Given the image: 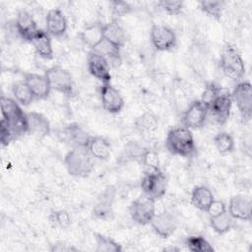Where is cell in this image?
Wrapping results in <instances>:
<instances>
[{
	"label": "cell",
	"instance_id": "cell-24",
	"mask_svg": "<svg viewBox=\"0 0 252 252\" xmlns=\"http://www.w3.org/2000/svg\"><path fill=\"white\" fill-rule=\"evenodd\" d=\"M120 49L121 48L119 46H117L103 38V40L93 49V51L101 55L108 62L110 68L111 67L116 68V67L120 66L121 62H122Z\"/></svg>",
	"mask_w": 252,
	"mask_h": 252
},
{
	"label": "cell",
	"instance_id": "cell-34",
	"mask_svg": "<svg viewBox=\"0 0 252 252\" xmlns=\"http://www.w3.org/2000/svg\"><path fill=\"white\" fill-rule=\"evenodd\" d=\"M185 244L186 247L192 252H212L215 250L213 245L201 235L189 236L186 239Z\"/></svg>",
	"mask_w": 252,
	"mask_h": 252
},
{
	"label": "cell",
	"instance_id": "cell-29",
	"mask_svg": "<svg viewBox=\"0 0 252 252\" xmlns=\"http://www.w3.org/2000/svg\"><path fill=\"white\" fill-rule=\"evenodd\" d=\"M12 94L14 98L22 105L28 106L34 99L32 91L30 90L27 83L23 81H18L12 86Z\"/></svg>",
	"mask_w": 252,
	"mask_h": 252
},
{
	"label": "cell",
	"instance_id": "cell-15",
	"mask_svg": "<svg viewBox=\"0 0 252 252\" xmlns=\"http://www.w3.org/2000/svg\"><path fill=\"white\" fill-rule=\"evenodd\" d=\"M63 141L71 147L74 148H87L91 135L79 124L72 122L66 125L62 130Z\"/></svg>",
	"mask_w": 252,
	"mask_h": 252
},
{
	"label": "cell",
	"instance_id": "cell-18",
	"mask_svg": "<svg viewBox=\"0 0 252 252\" xmlns=\"http://www.w3.org/2000/svg\"><path fill=\"white\" fill-rule=\"evenodd\" d=\"M227 212L233 220H250L252 219V205L250 199L244 195L232 196L228 203Z\"/></svg>",
	"mask_w": 252,
	"mask_h": 252
},
{
	"label": "cell",
	"instance_id": "cell-9",
	"mask_svg": "<svg viewBox=\"0 0 252 252\" xmlns=\"http://www.w3.org/2000/svg\"><path fill=\"white\" fill-rule=\"evenodd\" d=\"M150 40L153 47L158 51H171L177 44L174 31L164 25L154 24L150 31Z\"/></svg>",
	"mask_w": 252,
	"mask_h": 252
},
{
	"label": "cell",
	"instance_id": "cell-11",
	"mask_svg": "<svg viewBox=\"0 0 252 252\" xmlns=\"http://www.w3.org/2000/svg\"><path fill=\"white\" fill-rule=\"evenodd\" d=\"M232 99L229 91L222 89L215 99L208 105L209 114H211L217 123L224 124L230 115Z\"/></svg>",
	"mask_w": 252,
	"mask_h": 252
},
{
	"label": "cell",
	"instance_id": "cell-38",
	"mask_svg": "<svg viewBox=\"0 0 252 252\" xmlns=\"http://www.w3.org/2000/svg\"><path fill=\"white\" fill-rule=\"evenodd\" d=\"M158 5L163 10L166 14L170 16H177L182 13L184 8L183 1H172V0H163L158 2Z\"/></svg>",
	"mask_w": 252,
	"mask_h": 252
},
{
	"label": "cell",
	"instance_id": "cell-44",
	"mask_svg": "<svg viewBox=\"0 0 252 252\" xmlns=\"http://www.w3.org/2000/svg\"><path fill=\"white\" fill-rule=\"evenodd\" d=\"M163 251H179L178 248H175V247H166L164 249H162Z\"/></svg>",
	"mask_w": 252,
	"mask_h": 252
},
{
	"label": "cell",
	"instance_id": "cell-30",
	"mask_svg": "<svg viewBox=\"0 0 252 252\" xmlns=\"http://www.w3.org/2000/svg\"><path fill=\"white\" fill-rule=\"evenodd\" d=\"M135 125L140 132L150 134L154 133L158 129V119L154 113L145 112L136 119Z\"/></svg>",
	"mask_w": 252,
	"mask_h": 252
},
{
	"label": "cell",
	"instance_id": "cell-22",
	"mask_svg": "<svg viewBox=\"0 0 252 252\" xmlns=\"http://www.w3.org/2000/svg\"><path fill=\"white\" fill-rule=\"evenodd\" d=\"M80 38L82 42L90 49H94L103 40V24L95 22L87 25L80 32Z\"/></svg>",
	"mask_w": 252,
	"mask_h": 252
},
{
	"label": "cell",
	"instance_id": "cell-4",
	"mask_svg": "<svg viewBox=\"0 0 252 252\" xmlns=\"http://www.w3.org/2000/svg\"><path fill=\"white\" fill-rule=\"evenodd\" d=\"M220 65L222 73L233 82H241L246 74L244 61L239 52L230 44H224L220 51Z\"/></svg>",
	"mask_w": 252,
	"mask_h": 252
},
{
	"label": "cell",
	"instance_id": "cell-40",
	"mask_svg": "<svg viewBox=\"0 0 252 252\" xmlns=\"http://www.w3.org/2000/svg\"><path fill=\"white\" fill-rule=\"evenodd\" d=\"M16 138L13 130L10 128L8 123L4 120L1 119L0 121V141L3 147L8 146L12 141H14Z\"/></svg>",
	"mask_w": 252,
	"mask_h": 252
},
{
	"label": "cell",
	"instance_id": "cell-19",
	"mask_svg": "<svg viewBox=\"0 0 252 252\" xmlns=\"http://www.w3.org/2000/svg\"><path fill=\"white\" fill-rule=\"evenodd\" d=\"M24 81L29 86L34 99L36 100L46 99L49 96L50 92L52 91L49 82L44 74L39 75L35 73H27L25 74Z\"/></svg>",
	"mask_w": 252,
	"mask_h": 252
},
{
	"label": "cell",
	"instance_id": "cell-23",
	"mask_svg": "<svg viewBox=\"0 0 252 252\" xmlns=\"http://www.w3.org/2000/svg\"><path fill=\"white\" fill-rule=\"evenodd\" d=\"M31 43L35 49L37 55L43 59H52L53 58V47L51 36L47 33L46 31L39 29L37 32L32 37Z\"/></svg>",
	"mask_w": 252,
	"mask_h": 252
},
{
	"label": "cell",
	"instance_id": "cell-27",
	"mask_svg": "<svg viewBox=\"0 0 252 252\" xmlns=\"http://www.w3.org/2000/svg\"><path fill=\"white\" fill-rule=\"evenodd\" d=\"M112 199L113 195L106 191L103 197L94 206L92 210V215L94 219L99 220H110L113 219V209H112Z\"/></svg>",
	"mask_w": 252,
	"mask_h": 252
},
{
	"label": "cell",
	"instance_id": "cell-32",
	"mask_svg": "<svg viewBox=\"0 0 252 252\" xmlns=\"http://www.w3.org/2000/svg\"><path fill=\"white\" fill-rule=\"evenodd\" d=\"M224 2L219 0H202L199 2L200 9L209 17L220 21L224 8Z\"/></svg>",
	"mask_w": 252,
	"mask_h": 252
},
{
	"label": "cell",
	"instance_id": "cell-3",
	"mask_svg": "<svg viewBox=\"0 0 252 252\" xmlns=\"http://www.w3.org/2000/svg\"><path fill=\"white\" fill-rule=\"evenodd\" d=\"M94 159L88 148H74L66 154L64 164L71 176L85 178L94 170Z\"/></svg>",
	"mask_w": 252,
	"mask_h": 252
},
{
	"label": "cell",
	"instance_id": "cell-39",
	"mask_svg": "<svg viewBox=\"0 0 252 252\" xmlns=\"http://www.w3.org/2000/svg\"><path fill=\"white\" fill-rule=\"evenodd\" d=\"M222 88L215 83H208L202 93L200 100L208 107V105L215 99V97L221 92Z\"/></svg>",
	"mask_w": 252,
	"mask_h": 252
},
{
	"label": "cell",
	"instance_id": "cell-36",
	"mask_svg": "<svg viewBox=\"0 0 252 252\" xmlns=\"http://www.w3.org/2000/svg\"><path fill=\"white\" fill-rule=\"evenodd\" d=\"M49 223L53 227L67 228L71 224V217L65 210H53L48 215Z\"/></svg>",
	"mask_w": 252,
	"mask_h": 252
},
{
	"label": "cell",
	"instance_id": "cell-26",
	"mask_svg": "<svg viewBox=\"0 0 252 252\" xmlns=\"http://www.w3.org/2000/svg\"><path fill=\"white\" fill-rule=\"evenodd\" d=\"M214 200L213 192L204 185L195 186L191 192V204L199 211L207 213Z\"/></svg>",
	"mask_w": 252,
	"mask_h": 252
},
{
	"label": "cell",
	"instance_id": "cell-28",
	"mask_svg": "<svg viewBox=\"0 0 252 252\" xmlns=\"http://www.w3.org/2000/svg\"><path fill=\"white\" fill-rule=\"evenodd\" d=\"M210 225L218 234H224L232 228L233 218L226 210L217 216L210 217Z\"/></svg>",
	"mask_w": 252,
	"mask_h": 252
},
{
	"label": "cell",
	"instance_id": "cell-17",
	"mask_svg": "<svg viewBox=\"0 0 252 252\" xmlns=\"http://www.w3.org/2000/svg\"><path fill=\"white\" fill-rule=\"evenodd\" d=\"M15 29L19 36L28 42H31L39 28L33 17L26 10H20L15 21Z\"/></svg>",
	"mask_w": 252,
	"mask_h": 252
},
{
	"label": "cell",
	"instance_id": "cell-5",
	"mask_svg": "<svg viewBox=\"0 0 252 252\" xmlns=\"http://www.w3.org/2000/svg\"><path fill=\"white\" fill-rule=\"evenodd\" d=\"M142 194L154 199H161L167 190V178L161 169L145 171L141 180Z\"/></svg>",
	"mask_w": 252,
	"mask_h": 252
},
{
	"label": "cell",
	"instance_id": "cell-43",
	"mask_svg": "<svg viewBox=\"0 0 252 252\" xmlns=\"http://www.w3.org/2000/svg\"><path fill=\"white\" fill-rule=\"evenodd\" d=\"M50 251H52V252H70V251H77V248L68 246L67 244L57 243V244L52 245V247L50 248Z\"/></svg>",
	"mask_w": 252,
	"mask_h": 252
},
{
	"label": "cell",
	"instance_id": "cell-21",
	"mask_svg": "<svg viewBox=\"0 0 252 252\" xmlns=\"http://www.w3.org/2000/svg\"><path fill=\"white\" fill-rule=\"evenodd\" d=\"M103 38L121 48L127 42L128 35L120 21L112 19L108 23L103 24Z\"/></svg>",
	"mask_w": 252,
	"mask_h": 252
},
{
	"label": "cell",
	"instance_id": "cell-33",
	"mask_svg": "<svg viewBox=\"0 0 252 252\" xmlns=\"http://www.w3.org/2000/svg\"><path fill=\"white\" fill-rule=\"evenodd\" d=\"M94 235V240L96 244V247H95L96 252H121L122 251L121 245L118 244L114 239L97 232H95Z\"/></svg>",
	"mask_w": 252,
	"mask_h": 252
},
{
	"label": "cell",
	"instance_id": "cell-42",
	"mask_svg": "<svg viewBox=\"0 0 252 252\" xmlns=\"http://www.w3.org/2000/svg\"><path fill=\"white\" fill-rule=\"evenodd\" d=\"M227 208L225 206V204L222 202V201H220V200H214V202L211 204L209 210H208V214L210 217H214V216H217L224 211H226Z\"/></svg>",
	"mask_w": 252,
	"mask_h": 252
},
{
	"label": "cell",
	"instance_id": "cell-41",
	"mask_svg": "<svg viewBox=\"0 0 252 252\" xmlns=\"http://www.w3.org/2000/svg\"><path fill=\"white\" fill-rule=\"evenodd\" d=\"M145 148L146 147H143V146L139 145L136 142H131L127 146V151H128V153H129L131 158L139 160L141 156H142V154H143V152H144V150H145Z\"/></svg>",
	"mask_w": 252,
	"mask_h": 252
},
{
	"label": "cell",
	"instance_id": "cell-1",
	"mask_svg": "<svg viewBox=\"0 0 252 252\" xmlns=\"http://www.w3.org/2000/svg\"><path fill=\"white\" fill-rule=\"evenodd\" d=\"M165 146L171 155L183 158L192 157L196 153V144L190 129L184 126L171 128L166 135Z\"/></svg>",
	"mask_w": 252,
	"mask_h": 252
},
{
	"label": "cell",
	"instance_id": "cell-14",
	"mask_svg": "<svg viewBox=\"0 0 252 252\" xmlns=\"http://www.w3.org/2000/svg\"><path fill=\"white\" fill-rule=\"evenodd\" d=\"M88 70L90 74L101 84H107L111 81L110 66L108 62L98 53L91 50L88 55Z\"/></svg>",
	"mask_w": 252,
	"mask_h": 252
},
{
	"label": "cell",
	"instance_id": "cell-6",
	"mask_svg": "<svg viewBox=\"0 0 252 252\" xmlns=\"http://www.w3.org/2000/svg\"><path fill=\"white\" fill-rule=\"evenodd\" d=\"M232 102H235L240 116L244 122L252 118V86L249 81L236 83L233 91L230 93Z\"/></svg>",
	"mask_w": 252,
	"mask_h": 252
},
{
	"label": "cell",
	"instance_id": "cell-31",
	"mask_svg": "<svg viewBox=\"0 0 252 252\" xmlns=\"http://www.w3.org/2000/svg\"><path fill=\"white\" fill-rule=\"evenodd\" d=\"M214 144L217 151L221 155H227L234 150V139L227 132H219L214 137Z\"/></svg>",
	"mask_w": 252,
	"mask_h": 252
},
{
	"label": "cell",
	"instance_id": "cell-25",
	"mask_svg": "<svg viewBox=\"0 0 252 252\" xmlns=\"http://www.w3.org/2000/svg\"><path fill=\"white\" fill-rule=\"evenodd\" d=\"M87 148L91 156L98 160H106L111 154V144L102 136H92Z\"/></svg>",
	"mask_w": 252,
	"mask_h": 252
},
{
	"label": "cell",
	"instance_id": "cell-7",
	"mask_svg": "<svg viewBox=\"0 0 252 252\" xmlns=\"http://www.w3.org/2000/svg\"><path fill=\"white\" fill-rule=\"evenodd\" d=\"M129 213L132 220L140 224H150L157 214L156 201L144 194L131 202L129 206Z\"/></svg>",
	"mask_w": 252,
	"mask_h": 252
},
{
	"label": "cell",
	"instance_id": "cell-37",
	"mask_svg": "<svg viewBox=\"0 0 252 252\" xmlns=\"http://www.w3.org/2000/svg\"><path fill=\"white\" fill-rule=\"evenodd\" d=\"M109 9L110 13L112 16V19L114 20H119L120 18L128 15L132 11V6L130 3L126 1H118L114 0L111 1L109 4Z\"/></svg>",
	"mask_w": 252,
	"mask_h": 252
},
{
	"label": "cell",
	"instance_id": "cell-13",
	"mask_svg": "<svg viewBox=\"0 0 252 252\" xmlns=\"http://www.w3.org/2000/svg\"><path fill=\"white\" fill-rule=\"evenodd\" d=\"M150 224L158 236L165 239L175 232L177 228V220L171 212L163 211L156 214Z\"/></svg>",
	"mask_w": 252,
	"mask_h": 252
},
{
	"label": "cell",
	"instance_id": "cell-8",
	"mask_svg": "<svg viewBox=\"0 0 252 252\" xmlns=\"http://www.w3.org/2000/svg\"><path fill=\"white\" fill-rule=\"evenodd\" d=\"M44 75L49 82L51 90L69 96L74 94L75 83L68 70L60 66H52L45 71Z\"/></svg>",
	"mask_w": 252,
	"mask_h": 252
},
{
	"label": "cell",
	"instance_id": "cell-35",
	"mask_svg": "<svg viewBox=\"0 0 252 252\" xmlns=\"http://www.w3.org/2000/svg\"><path fill=\"white\" fill-rule=\"evenodd\" d=\"M139 161L146 168V171L160 169L158 154L151 148H147V147L145 148Z\"/></svg>",
	"mask_w": 252,
	"mask_h": 252
},
{
	"label": "cell",
	"instance_id": "cell-20",
	"mask_svg": "<svg viewBox=\"0 0 252 252\" xmlns=\"http://www.w3.org/2000/svg\"><path fill=\"white\" fill-rule=\"evenodd\" d=\"M28 134L42 139L50 134L51 127L48 119L39 112H27Z\"/></svg>",
	"mask_w": 252,
	"mask_h": 252
},
{
	"label": "cell",
	"instance_id": "cell-16",
	"mask_svg": "<svg viewBox=\"0 0 252 252\" xmlns=\"http://www.w3.org/2000/svg\"><path fill=\"white\" fill-rule=\"evenodd\" d=\"M45 31L55 38H62L67 32V21L60 9H50L45 16Z\"/></svg>",
	"mask_w": 252,
	"mask_h": 252
},
{
	"label": "cell",
	"instance_id": "cell-10",
	"mask_svg": "<svg viewBox=\"0 0 252 252\" xmlns=\"http://www.w3.org/2000/svg\"><path fill=\"white\" fill-rule=\"evenodd\" d=\"M208 115V107L200 99H195L187 106V108L182 113V126L190 130L200 129L205 125Z\"/></svg>",
	"mask_w": 252,
	"mask_h": 252
},
{
	"label": "cell",
	"instance_id": "cell-12",
	"mask_svg": "<svg viewBox=\"0 0 252 252\" xmlns=\"http://www.w3.org/2000/svg\"><path fill=\"white\" fill-rule=\"evenodd\" d=\"M99 97L103 109L108 113H119L124 107V99L120 92L110 83L101 84L99 88Z\"/></svg>",
	"mask_w": 252,
	"mask_h": 252
},
{
	"label": "cell",
	"instance_id": "cell-2",
	"mask_svg": "<svg viewBox=\"0 0 252 252\" xmlns=\"http://www.w3.org/2000/svg\"><path fill=\"white\" fill-rule=\"evenodd\" d=\"M0 105L2 119L8 123L16 138L28 134V117L27 113L22 109L21 104L15 98L2 95Z\"/></svg>",
	"mask_w": 252,
	"mask_h": 252
}]
</instances>
